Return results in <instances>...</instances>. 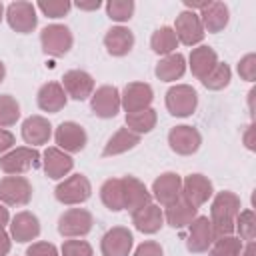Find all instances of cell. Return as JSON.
Returning <instances> with one entry per match:
<instances>
[{
    "mask_svg": "<svg viewBox=\"0 0 256 256\" xmlns=\"http://www.w3.org/2000/svg\"><path fill=\"white\" fill-rule=\"evenodd\" d=\"M240 208H242L240 196L230 190H222L214 196L212 206H210V218H208L212 224L214 238L234 234V224H236V216Z\"/></svg>",
    "mask_w": 256,
    "mask_h": 256,
    "instance_id": "obj_1",
    "label": "cell"
},
{
    "mask_svg": "<svg viewBox=\"0 0 256 256\" xmlns=\"http://www.w3.org/2000/svg\"><path fill=\"white\" fill-rule=\"evenodd\" d=\"M40 152L32 146H18L0 156V170L8 176H22L28 170H34L40 166Z\"/></svg>",
    "mask_w": 256,
    "mask_h": 256,
    "instance_id": "obj_2",
    "label": "cell"
},
{
    "mask_svg": "<svg viewBox=\"0 0 256 256\" xmlns=\"http://www.w3.org/2000/svg\"><path fill=\"white\" fill-rule=\"evenodd\" d=\"M90 194H92V184L84 174H72L68 178H62V182L54 190L56 200L66 206L82 204L90 198Z\"/></svg>",
    "mask_w": 256,
    "mask_h": 256,
    "instance_id": "obj_3",
    "label": "cell"
},
{
    "mask_svg": "<svg viewBox=\"0 0 256 256\" xmlns=\"http://www.w3.org/2000/svg\"><path fill=\"white\" fill-rule=\"evenodd\" d=\"M40 44H42V50L48 56L60 58V56L70 52V48L74 44V36H72L68 26H64V24H50V26L42 28Z\"/></svg>",
    "mask_w": 256,
    "mask_h": 256,
    "instance_id": "obj_4",
    "label": "cell"
},
{
    "mask_svg": "<svg viewBox=\"0 0 256 256\" xmlns=\"http://www.w3.org/2000/svg\"><path fill=\"white\" fill-rule=\"evenodd\" d=\"M94 216L86 208H68L58 218V232L64 238H82L92 230Z\"/></svg>",
    "mask_w": 256,
    "mask_h": 256,
    "instance_id": "obj_5",
    "label": "cell"
},
{
    "mask_svg": "<svg viewBox=\"0 0 256 256\" xmlns=\"http://www.w3.org/2000/svg\"><path fill=\"white\" fill-rule=\"evenodd\" d=\"M198 106V92L188 84H174L166 92V110L176 118L190 116Z\"/></svg>",
    "mask_w": 256,
    "mask_h": 256,
    "instance_id": "obj_6",
    "label": "cell"
},
{
    "mask_svg": "<svg viewBox=\"0 0 256 256\" xmlns=\"http://www.w3.org/2000/svg\"><path fill=\"white\" fill-rule=\"evenodd\" d=\"M32 192L26 176H4L0 180V202L4 206H26L32 200Z\"/></svg>",
    "mask_w": 256,
    "mask_h": 256,
    "instance_id": "obj_7",
    "label": "cell"
},
{
    "mask_svg": "<svg viewBox=\"0 0 256 256\" xmlns=\"http://www.w3.org/2000/svg\"><path fill=\"white\" fill-rule=\"evenodd\" d=\"M174 32H176V38L180 44L184 46H196L204 40V26L200 22V16L198 12H190V10H184L176 16V22H174Z\"/></svg>",
    "mask_w": 256,
    "mask_h": 256,
    "instance_id": "obj_8",
    "label": "cell"
},
{
    "mask_svg": "<svg viewBox=\"0 0 256 256\" xmlns=\"http://www.w3.org/2000/svg\"><path fill=\"white\" fill-rule=\"evenodd\" d=\"M6 20H8V24H10L12 30H16L20 34H28L38 24L36 6L32 2H26V0H16V2L8 4V8H6Z\"/></svg>",
    "mask_w": 256,
    "mask_h": 256,
    "instance_id": "obj_9",
    "label": "cell"
},
{
    "mask_svg": "<svg viewBox=\"0 0 256 256\" xmlns=\"http://www.w3.org/2000/svg\"><path fill=\"white\" fill-rule=\"evenodd\" d=\"M90 108L98 118H114L122 108L120 90L116 86H110V84L96 88L90 96Z\"/></svg>",
    "mask_w": 256,
    "mask_h": 256,
    "instance_id": "obj_10",
    "label": "cell"
},
{
    "mask_svg": "<svg viewBox=\"0 0 256 256\" xmlns=\"http://www.w3.org/2000/svg\"><path fill=\"white\" fill-rule=\"evenodd\" d=\"M152 198L158 202V206L166 208L172 202H176L182 196V178L176 172H162L154 182L150 190Z\"/></svg>",
    "mask_w": 256,
    "mask_h": 256,
    "instance_id": "obj_11",
    "label": "cell"
},
{
    "mask_svg": "<svg viewBox=\"0 0 256 256\" xmlns=\"http://www.w3.org/2000/svg\"><path fill=\"white\" fill-rule=\"evenodd\" d=\"M152 100H154V92L152 86L146 82H128L120 92V104L126 110V114L150 108Z\"/></svg>",
    "mask_w": 256,
    "mask_h": 256,
    "instance_id": "obj_12",
    "label": "cell"
},
{
    "mask_svg": "<svg viewBox=\"0 0 256 256\" xmlns=\"http://www.w3.org/2000/svg\"><path fill=\"white\" fill-rule=\"evenodd\" d=\"M200 144H202V136L194 126L180 124L168 132V146L172 152H176L180 156H190V154L198 152Z\"/></svg>",
    "mask_w": 256,
    "mask_h": 256,
    "instance_id": "obj_13",
    "label": "cell"
},
{
    "mask_svg": "<svg viewBox=\"0 0 256 256\" xmlns=\"http://www.w3.org/2000/svg\"><path fill=\"white\" fill-rule=\"evenodd\" d=\"M214 232H212V224L208 220V216H196L190 224H188V234H186V248L194 254H202L208 252V248L214 242Z\"/></svg>",
    "mask_w": 256,
    "mask_h": 256,
    "instance_id": "obj_14",
    "label": "cell"
},
{
    "mask_svg": "<svg viewBox=\"0 0 256 256\" xmlns=\"http://www.w3.org/2000/svg\"><path fill=\"white\" fill-rule=\"evenodd\" d=\"M54 140L60 150H64L66 154H74V152L84 150L88 136H86V130L78 122H62L54 132Z\"/></svg>",
    "mask_w": 256,
    "mask_h": 256,
    "instance_id": "obj_15",
    "label": "cell"
},
{
    "mask_svg": "<svg viewBox=\"0 0 256 256\" xmlns=\"http://www.w3.org/2000/svg\"><path fill=\"white\" fill-rule=\"evenodd\" d=\"M212 194H214V186L210 178L204 174H190L182 180V198L196 208L206 204L212 198Z\"/></svg>",
    "mask_w": 256,
    "mask_h": 256,
    "instance_id": "obj_16",
    "label": "cell"
},
{
    "mask_svg": "<svg viewBox=\"0 0 256 256\" xmlns=\"http://www.w3.org/2000/svg\"><path fill=\"white\" fill-rule=\"evenodd\" d=\"M132 244H134L132 232L124 226H114L102 236L100 250L102 256H130Z\"/></svg>",
    "mask_w": 256,
    "mask_h": 256,
    "instance_id": "obj_17",
    "label": "cell"
},
{
    "mask_svg": "<svg viewBox=\"0 0 256 256\" xmlns=\"http://www.w3.org/2000/svg\"><path fill=\"white\" fill-rule=\"evenodd\" d=\"M122 196H124V210H128L130 214L152 202V194L144 186V182L130 174L122 176Z\"/></svg>",
    "mask_w": 256,
    "mask_h": 256,
    "instance_id": "obj_18",
    "label": "cell"
},
{
    "mask_svg": "<svg viewBox=\"0 0 256 256\" xmlns=\"http://www.w3.org/2000/svg\"><path fill=\"white\" fill-rule=\"evenodd\" d=\"M62 88L66 96L82 102L88 100L94 92V78L84 70H68L62 76Z\"/></svg>",
    "mask_w": 256,
    "mask_h": 256,
    "instance_id": "obj_19",
    "label": "cell"
},
{
    "mask_svg": "<svg viewBox=\"0 0 256 256\" xmlns=\"http://www.w3.org/2000/svg\"><path fill=\"white\" fill-rule=\"evenodd\" d=\"M42 166H44V172H46L48 178L62 180L74 168V160H72L70 154L60 150L58 146H48L42 154Z\"/></svg>",
    "mask_w": 256,
    "mask_h": 256,
    "instance_id": "obj_20",
    "label": "cell"
},
{
    "mask_svg": "<svg viewBox=\"0 0 256 256\" xmlns=\"http://www.w3.org/2000/svg\"><path fill=\"white\" fill-rule=\"evenodd\" d=\"M38 234H40V220L36 218V214L22 210L10 220V238H14L16 242L20 244L32 242L38 238Z\"/></svg>",
    "mask_w": 256,
    "mask_h": 256,
    "instance_id": "obj_21",
    "label": "cell"
},
{
    "mask_svg": "<svg viewBox=\"0 0 256 256\" xmlns=\"http://www.w3.org/2000/svg\"><path fill=\"white\" fill-rule=\"evenodd\" d=\"M132 224L142 234H156L164 226V212L158 204L150 202V204L138 208L136 212H132Z\"/></svg>",
    "mask_w": 256,
    "mask_h": 256,
    "instance_id": "obj_22",
    "label": "cell"
},
{
    "mask_svg": "<svg viewBox=\"0 0 256 256\" xmlns=\"http://www.w3.org/2000/svg\"><path fill=\"white\" fill-rule=\"evenodd\" d=\"M36 102H38V108L44 110V112H60L66 102H68V96L62 88L60 82H46L40 86L38 94H36Z\"/></svg>",
    "mask_w": 256,
    "mask_h": 256,
    "instance_id": "obj_23",
    "label": "cell"
},
{
    "mask_svg": "<svg viewBox=\"0 0 256 256\" xmlns=\"http://www.w3.org/2000/svg\"><path fill=\"white\" fill-rule=\"evenodd\" d=\"M200 16V22L204 26V32H222L226 26H228V20H230V10L224 2L220 0H214L210 2L202 12H198Z\"/></svg>",
    "mask_w": 256,
    "mask_h": 256,
    "instance_id": "obj_24",
    "label": "cell"
},
{
    "mask_svg": "<svg viewBox=\"0 0 256 256\" xmlns=\"http://www.w3.org/2000/svg\"><path fill=\"white\" fill-rule=\"evenodd\" d=\"M52 136V124L44 116H28L22 122V138L30 146H40L46 144Z\"/></svg>",
    "mask_w": 256,
    "mask_h": 256,
    "instance_id": "obj_25",
    "label": "cell"
},
{
    "mask_svg": "<svg viewBox=\"0 0 256 256\" xmlns=\"http://www.w3.org/2000/svg\"><path fill=\"white\" fill-rule=\"evenodd\" d=\"M104 46L112 56H126L134 46V32L126 26H112L104 34Z\"/></svg>",
    "mask_w": 256,
    "mask_h": 256,
    "instance_id": "obj_26",
    "label": "cell"
},
{
    "mask_svg": "<svg viewBox=\"0 0 256 256\" xmlns=\"http://www.w3.org/2000/svg\"><path fill=\"white\" fill-rule=\"evenodd\" d=\"M188 62H190L192 74H194L198 80H202V78H206V76L212 72V68L218 64V54H216L214 48L202 44V46H198V48H192Z\"/></svg>",
    "mask_w": 256,
    "mask_h": 256,
    "instance_id": "obj_27",
    "label": "cell"
},
{
    "mask_svg": "<svg viewBox=\"0 0 256 256\" xmlns=\"http://www.w3.org/2000/svg\"><path fill=\"white\" fill-rule=\"evenodd\" d=\"M196 216H198V208L192 206V204H190L188 200H184L182 196H180L176 202H172L170 206L164 208V220H166L172 228H184V226H188Z\"/></svg>",
    "mask_w": 256,
    "mask_h": 256,
    "instance_id": "obj_28",
    "label": "cell"
},
{
    "mask_svg": "<svg viewBox=\"0 0 256 256\" xmlns=\"http://www.w3.org/2000/svg\"><path fill=\"white\" fill-rule=\"evenodd\" d=\"M184 72H186V58L180 52H172L168 56H162L154 68L156 78L162 82H174V80L182 78Z\"/></svg>",
    "mask_w": 256,
    "mask_h": 256,
    "instance_id": "obj_29",
    "label": "cell"
},
{
    "mask_svg": "<svg viewBox=\"0 0 256 256\" xmlns=\"http://www.w3.org/2000/svg\"><path fill=\"white\" fill-rule=\"evenodd\" d=\"M138 144H140V136L134 134L132 130H128V128L124 126V128L116 130V132L108 138V142H106V146H104V150H102V156H118V154H124V152H128V150L136 148Z\"/></svg>",
    "mask_w": 256,
    "mask_h": 256,
    "instance_id": "obj_30",
    "label": "cell"
},
{
    "mask_svg": "<svg viewBox=\"0 0 256 256\" xmlns=\"http://www.w3.org/2000/svg\"><path fill=\"white\" fill-rule=\"evenodd\" d=\"M100 200L110 212L124 210V196H122V178H108L100 186Z\"/></svg>",
    "mask_w": 256,
    "mask_h": 256,
    "instance_id": "obj_31",
    "label": "cell"
},
{
    "mask_svg": "<svg viewBox=\"0 0 256 256\" xmlns=\"http://www.w3.org/2000/svg\"><path fill=\"white\" fill-rule=\"evenodd\" d=\"M178 44H180V42H178L176 32H174L172 26H162V28H158V30L152 34V38H150V48H152V52L158 54V56H168V54L176 52Z\"/></svg>",
    "mask_w": 256,
    "mask_h": 256,
    "instance_id": "obj_32",
    "label": "cell"
},
{
    "mask_svg": "<svg viewBox=\"0 0 256 256\" xmlns=\"http://www.w3.org/2000/svg\"><path fill=\"white\" fill-rule=\"evenodd\" d=\"M156 122H158V114H156L154 108H146V110H138V112L126 114V128L132 130L138 136L152 132Z\"/></svg>",
    "mask_w": 256,
    "mask_h": 256,
    "instance_id": "obj_33",
    "label": "cell"
},
{
    "mask_svg": "<svg viewBox=\"0 0 256 256\" xmlns=\"http://www.w3.org/2000/svg\"><path fill=\"white\" fill-rule=\"evenodd\" d=\"M234 232H238L240 240H254L256 238V214L252 208H246L242 212H238L236 216V224H234Z\"/></svg>",
    "mask_w": 256,
    "mask_h": 256,
    "instance_id": "obj_34",
    "label": "cell"
},
{
    "mask_svg": "<svg viewBox=\"0 0 256 256\" xmlns=\"http://www.w3.org/2000/svg\"><path fill=\"white\" fill-rule=\"evenodd\" d=\"M242 250V240L234 234L216 238L208 248V256H238Z\"/></svg>",
    "mask_w": 256,
    "mask_h": 256,
    "instance_id": "obj_35",
    "label": "cell"
},
{
    "mask_svg": "<svg viewBox=\"0 0 256 256\" xmlns=\"http://www.w3.org/2000/svg\"><path fill=\"white\" fill-rule=\"evenodd\" d=\"M230 80H232V70H230V66L224 64V62H218V64L212 68V72H210L206 78H202V84H204L208 90H222V88H226V86L230 84Z\"/></svg>",
    "mask_w": 256,
    "mask_h": 256,
    "instance_id": "obj_36",
    "label": "cell"
},
{
    "mask_svg": "<svg viewBox=\"0 0 256 256\" xmlns=\"http://www.w3.org/2000/svg\"><path fill=\"white\" fill-rule=\"evenodd\" d=\"M20 118V104L14 96L2 94L0 96V128L14 126Z\"/></svg>",
    "mask_w": 256,
    "mask_h": 256,
    "instance_id": "obj_37",
    "label": "cell"
},
{
    "mask_svg": "<svg viewBox=\"0 0 256 256\" xmlns=\"http://www.w3.org/2000/svg\"><path fill=\"white\" fill-rule=\"evenodd\" d=\"M134 0H108L106 2V12L108 18L114 22H128L134 14Z\"/></svg>",
    "mask_w": 256,
    "mask_h": 256,
    "instance_id": "obj_38",
    "label": "cell"
},
{
    "mask_svg": "<svg viewBox=\"0 0 256 256\" xmlns=\"http://www.w3.org/2000/svg\"><path fill=\"white\" fill-rule=\"evenodd\" d=\"M38 8L48 16V18H62L70 12L72 2L70 0H40Z\"/></svg>",
    "mask_w": 256,
    "mask_h": 256,
    "instance_id": "obj_39",
    "label": "cell"
},
{
    "mask_svg": "<svg viewBox=\"0 0 256 256\" xmlns=\"http://www.w3.org/2000/svg\"><path fill=\"white\" fill-rule=\"evenodd\" d=\"M62 256H92V246L80 238H68L62 244Z\"/></svg>",
    "mask_w": 256,
    "mask_h": 256,
    "instance_id": "obj_40",
    "label": "cell"
},
{
    "mask_svg": "<svg viewBox=\"0 0 256 256\" xmlns=\"http://www.w3.org/2000/svg\"><path fill=\"white\" fill-rule=\"evenodd\" d=\"M238 74L246 82H254L256 80V54L254 52H250V54H246V56L240 58V62H238Z\"/></svg>",
    "mask_w": 256,
    "mask_h": 256,
    "instance_id": "obj_41",
    "label": "cell"
},
{
    "mask_svg": "<svg viewBox=\"0 0 256 256\" xmlns=\"http://www.w3.org/2000/svg\"><path fill=\"white\" fill-rule=\"evenodd\" d=\"M26 256H60V254L52 242H34L28 246Z\"/></svg>",
    "mask_w": 256,
    "mask_h": 256,
    "instance_id": "obj_42",
    "label": "cell"
},
{
    "mask_svg": "<svg viewBox=\"0 0 256 256\" xmlns=\"http://www.w3.org/2000/svg\"><path fill=\"white\" fill-rule=\"evenodd\" d=\"M132 256H164V250L156 240H146L134 250Z\"/></svg>",
    "mask_w": 256,
    "mask_h": 256,
    "instance_id": "obj_43",
    "label": "cell"
},
{
    "mask_svg": "<svg viewBox=\"0 0 256 256\" xmlns=\"http://www.w3.org/2000/svg\"><path fill=\"white\" fill-rule=\"evenodd\" d=\"M14 144H16L14 134L10 130H6V128H0V156H4L6 152H10L14 148Z\"/></svg>",
    "mask_w": 256,
    "mask_h": 256,
    "instance_id": "obj_44",
    "label": "cell"
},
{
    "mask_svg": "<svg viewBox=\"0 0 256 256\" xmlns=\"http://www.w3.org/2000/svg\"><path fill=\"white\" fill-rule=\"evenodd\" d=\"M242 140H244V146L248 148V150H256V124L254 122H250L248 126H246V130H244V134H242Z\"/></svg>",
    "mask_w": 256,
    "mask_h": 256,
    "instance_id": "obj_45",
    "label": "cell"
},
{
    "mask_svg": "<svg viewBox=\"0 0 256 256\" xmlns=\"http://www.w3.org/2000/svg\"><path fill=\"white\" fill-rule=\"evenodd\" d=\"M10 246H12V240H10V234L0 228V256H8L10 252Z\"/></svg>",
    "mask_w": 256,
    "mask_h": 256,
    "instance_id": "obj_46",
    "label": "cell"
},
{
    "mask_svg": "<svg viewBox=\"0 0 256 256\" xmlns=\"http://www.w3.org/2000/svg\"><path fill=\"white\" fill-rule=\"evenodd\" d=\"M74 6H76L78 10H86V12H90V10H98V8L102 6V2H100V0H78Z\"/></svg>",
    "mask_w": 256,
    "mask_h": 256,
    "instance_id": "obj_47",
    "label": "cell"
},
{
    "mask_svg": "<svg viewBox=\"0 0 256 256\" xmlns=\"http://www.w3.org/2000/svg\"><path fill=\"white\" fill-rule=\"evenodd\" d=\"M210 4V0H184V6H186V10H190V12H202L206 6Z\"/></svg>",
    "mask_w": 256,
    "mask_h": 256,
    "instance_id": "obj_48",
    "label": "cell"
},
{
    "mask_svg": "<svg viewBox=\"0 0 256 256\" xmlns=\"http://www.w3.org/2000/svg\"><path fill=\"white\" fill-rule=\"evenodd\" d=\"M238 256H256V242L250 240L246 246H242V250H240Z\"/></svg>",
    "mask_w": 256,
    "mask_h": 256,
    "instance_id": "obj_49",
    "label": "cell"
},
{
    "mask_svg": "<svg viewBox=\"0 0 256 256\" xmlns=\"http://www.w3.org/2000/svg\"><path fill=\"white\" fill-rule=\"evenodd\" d=\"M10 222V214H8V208L0 202V228H4L6 224Z\"/></svg>",
    "mask_w": 256,
    "mask_h": 256,
    "instance_id": "obj_50",
    "label": "cell"
},
{
    "mask_svg": "<svg viewBox=\"0 0 256 256\" xmlns=\"http://www.w3.org/2000/svg\"><path fill=\"white\" fill-rule=\"evenodd\" d=\"M254 98H256V90L252 88V90L248 92V110H250V116H252V118H254V112H256V110H254Z\"/></svg>",
    "mask_w": 256,
    "mask_h": 256,
    "instance_id": "obj_51",
    "label": "cell"
},
{
    "mask_svg": "<svg viewBox=\"0 0 256 256\" xmlns=\"http://www.w3.org/2000/svg\"><path fill=\"white\" fill-rule=\"evenodd\" d=\"M4 76H6V66H4V62L0 60V84H2V80H4Z\"/></svg>",
    "mask_w": 256,
    "mask_h": 256,
    "instance_id": "obj_52",
    "label": "cell"
},
{
    "mask_svg": "<svg viewBox=\"0 0 256 256\" xmlns=\"http://www.w3.org/2000/svg\"><path fill=\"white\" fill-rule=\"evenodd\" d=\"M2 18H4V6H2V2H0V22H2Z\"/></svg>",
    "mask_w": 256,
    "mask_h": 256,
    "instance_id": "obj_53",
    "label": "cell"
}]
</instances>
